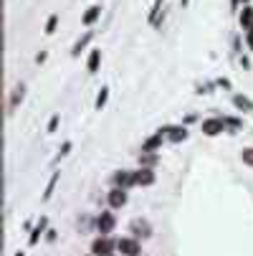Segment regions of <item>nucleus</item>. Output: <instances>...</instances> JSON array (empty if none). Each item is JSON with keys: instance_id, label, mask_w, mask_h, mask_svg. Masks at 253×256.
Masks as SVG:
<instances>
[{"instance_id": "20e7f679", "label": "nucleus", "mask_w": 253, "mask_h": 256, "mask_svg": "<svg viewBox=\"0 0 253 256\" xmlns=\"http://www.w3.org/2000/svg\"><path fill=\"white\" fill-rule=\"evenodd\" d=\"M112 249H114V243L109 241V239H96V241L91 243L94 256H109V254H112Z\"/></svg>"}, {"instance_id": "a211bd4d", "label": "nucleus", "mask_w": 253, "mask_h": 256, "mask_svg": "<svg viewBox=\"0 0 253 256\" xmlns=\"http://www.w3.org/2000/svg\"><path fill=\"white\" fill-rule=\"evenodd\" d=\"M43 226H46V221H41V224H38V228H36V231H33V236H30V243H36V241H38V236H41V231H43Z\"/></svg>"}, {"instance_id": "aec40b11", "label": "nucleus", "mask_w": 253, "mask_h": 256, "mask_svg": "<svg viewBox=\"0 0 253 256\" xmlns=\"http://www.w3.org/2000/svg\"><path fill=\"white\" fill-rule=\"evenodd\" d=\"M89 38H91V36H84V38H81L79 43H76V48H74V53H79V51H81V46H86V43H89Z\"/></svg>"}, {"instance_id": "2eb2a0df", "label": "nucleus", "mask_w": 253, "mask_h": 256, "mask_svg": "<svg viewBox=\"0 0 253 256\" xmlns=\"http://www.w3.org/2000/svg\"><path fill=\"white\" fill-rule=\"evenodd\" d=\"M106 99H109V89H102V92H99V96H96V109H102V107L106 104Z\"/></svg>"}, {"instance_id": "9b49d317", "label": "nucleus", "mask_w": 253, "mask_h": 256, "mask_svg": "<svg viewBox=\"0 0 253 256\" xmlns=\"http://www.w3.org/2000/svg\"><path fill=\"white\" fill-rule=\"evenodd\" d=\"M132 228H134V236H149V226L145 224V221H134Z\"/></svg>"}, {"instance_id": "412c9836", "label": "nucleus", "mask_w": 253, "mask_h": 256, "mask_svg": "<svg viewBox=\"0 0 253 256\" xmlns=\"http://www.w3.org/2000/svg\"><path fill=\"white\" fill-rule=\"evenodd\" d=\"M56 125H59V117H53V119L48 122V132H53V129H56Z\"/></svg>"}, {"instance_id": "f03ea898", "label": "nucleus", "mask_w": 253, "mask_h": 256, "mask_svg": "<svg viewBox=\"0 0 253 256\" xmlns=\"http://www.w3.org/2000/svg\"><path fill=\"white\" fill-rule=\"evenodd\" d=\"M106 200H109V206H112V208H122L127 203V191H124V188H114V191H109Z\"/></svg>"}, {"instance_id": "dca6fc26", "label": "nucleus", "mask_w": 253, "mask_h": 256, "mask_svg": "<svg viewBox=\"0 0 253 256\" xmlns=\"http://www.w3.org/2000/svg\"><path fill=\"white\" fill-rule=\"evenodd\" d=\"M56 180H59V173H56V175H53L51 180H48V188H46V193H43V198H51V193H53V185H56Z\"/></svg>"}, {"instance_id": "423d86ee", "label": "nucleus", "mask_w": 253, "mask_h": 256, "mask_svg": "<svg viewBox=\"0 0 253 256\" xmlns=\"http://www.w3.org/2000/svg\"><path fill=\"white\" fill-rule=\"evenodd\" d=\"M134 183L137 185H152L155 183V173H152L149 168H142V170L134 173Z\"/></svg>"}, {"instance_id": "6e6552de", "label": "nucleus", "mask_w": 253, "mask_h": 256, "mask_svg": "<svg viewBox=\"0 0 253 256\" xmlns=\"http://www.w3.org/2000/svg\"><path fill=\"white\" fill-rule=\"evenodd\" d=\"M99 16H102V8H99V5H91V8L84 13V26H91Z\"/></svg>"}, {"instance_id": "b1692460", "label": "nucleus", "mask_w": 253, "mask_h": 256, "mask_svg": "<svg viewBox=\"0 0 253 256\" xmlns=\"http://www.w3.org/2000/svg\"><path fill=\"white\" fill-rule=\"evenodd\" d=\"M243 3H248V0H243Z\"/></svg>"}, {"instance_id": "9d476101", "label": "nucleus", "mask_w": 253, "mask_h": 256, "mask_svg": "<svg viewBox=\"0 0 253 256\" xmlns=\"http://www.w3.org/2000/svg\"><path fill=\"white\" fill-rule=\"evenodd\" d=\"M240 26L246 31L253 28V8H243V13H240Z\"/></svg>"}, {"instance_id": "0eeeda50", "label": "nucleus", "mask_w": 253, "mask_h": 256, "mask_svg": "<svg viewBox=\"0 0 253 256\" xmlns=\"http://www.w3.org/2000/svg\"><path fill=\"white\" fill-rule=\"evenodd\" d=\"M114 183H117V188H127V185L134 183V173H127V170L114 173Z\"/></svg>"}, {"instance_id": "7ed1b4c3", "label": "nucleus", "mask_w": 253, "mask_h": 256, "mask_svg": "<svg viewBox=\"0 0 253 256\" xmlns=\"http://www.w3.org/2000/svg\"><path fill=\"white\" fill-rule=\"evenodd\" d=\"M114 224H117V221H114V216L109 213V210H104V213L96 218V228H99V233H109V231H114Z\"/></svg>"}, {"instance_id": "4468645a", "label": "nucleus", "mask_w": 253, "mask_h": 256, "mask_svg": "<svg viewBox=\"0 0 253 256\" xmlns=\"http://www.w3.org/2000/svg\"><path fill=\"white\" fill-rule=\"evenodd\" d=\"M233 102H236V107H240V109H253V102H251V99H246V96H236Z\"/></svg>"}, {"instance_id": "f257e3e1", "label": "nucleus", "mask_w": 253, "mask_h": 256, "mask_svg": "<svg viewBox=\"0 0 253 256\" xmlns=\"http://www.w3.org/2000/svg\"><path fill=\"white\" fill-rule=\"evenodd\" d=\"M117 249L122 251L124 256H139V243H137V239H119V241H117Z\"/></svg>"}, {"instance_id": "5701e85b", "label": "nucleus", "mask_w": 253, "mask_h": 256, "mask_svg": "<svg viewBox=\"0 0 253 256\" xmlns=\"http://www.w3.org/2000/svg\"><path fill=\"white\" fill-rule=\"evenodd\" d=\"M182 5H188V0H182Z\"/></svg>"}, {"instance_id": "1a4fd4ad", "label": "nucleus", "mask_w": 253, "mask_h": 256, "mask_svg": "<svg viewBox=\"0 0 253 256\" xmlns=\"http://www.w3.org/2000/svg\"><path fill=\"white\" fill-rule=\"evenodd\" d=\"M160 144H162V132H160V135H155V137H149L145 144H142V150H145V152H155Z\"/></svg>"}, {"instance_id": "4be33fe9", "label": "nucleus", "mask_w": 253, "mask_h": 256, "mask_svg": "<svg viewBox=\"0 0 253 256\" xmlns=\"http://www.w3.org/2000/svg\"><path fill=\"white\" fill-rule=\"evenodd\" d=\"M246 41H248V46H251V48H253V28H251V31H248V36H246Z\"/></svg>"}, {"instance_id": "39448f33", "label": "nucleus", "mask_w": 253, "mask_h": 256, "mask_svg": "<svg viewBox=\"0 0 253 256\" xmlns=\"http://www.w3.org/2000/svg\"><path fill=\"white\" fill-rule=\"evenodd\" d=\"M225 129V119H205L203 122V132L205 135H218V132H223Z\"/></svg>"}, {"instance_id": "ddd939ff", "label": "nucleus", "mask_w": 253, "mask_h": 256, "mask_svg": "<svg viewBox=\"0 0 253 256\" xmlns=\"http://www.w3.org/2000/svg\"><path fill=\"white\" fill-rule=\"evenodd\" d=\"M99 59H102V53H99V48H94L91 56H89V71H96L99 69Z\"/></svg>"}, {"instance_id": "f8f14e48", "label": "nucleus", "mask_w": 253, "mask_h": 256, "mask_svg": "<svg viewBox=\"0 0 253 256\" xmlns=\"http://www.w3.org/2000/svg\"><path fill=\"white\" fill-rule=\"evenodd\" d=\"M188 137V129H182V127H170V140L172 142H180Z\"/></svg>"}, {"instance_id": "6ab92c4d", "label": "nucleus", "mask_w": 253, "mask_h": 256, "mask_svg": "<svg viewBox=\"0 0 253 256\" xmlns=\"http://www.w3.org/2000/svg\"><path fill=\"white\" fill-rule=\"evenodd\" d=\"M56 20H59L56 16H51V18H48V23H46V33H53V31H56Z\"/></svg>"}, {"instance_id": "f3484780", "label": "nucleus", "mask_w": 253, "mask_h": 256, "mask_svg": "<svg viewBox=\"0 0 253 256\" xmlns=\"http://www.w3.org/2000/svg\"><path fill=\"white\" fill-rule=\"evenodd\" d=\"M240 158H243V162H246V165H251V168H253V147L243 150V155H240Z\"/></svg>"}]
</instances>
